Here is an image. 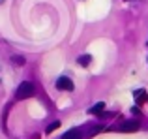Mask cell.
<instances>
[{
  "label": "cell",
  "instance_id": "6da1fadb",
  "mask_svg": "<svg viewBox=\"0 0 148 139\" xmlns=\"http://www.w3.org/2000/svg\"><path fill=\"white\" fill-rule=\"evenodd\" d=\"M34 92H36L34 85L30 83V81H25V83H21L19 88H17V98L19 100H26V98H30V96H34Z\"/></svg>",
  "mask_w": 148,
  "mask_h": 139
},
{
  "label": "cell",
  "instance_id": "7a4b0ae2",
  "mask_svg": "<svg viewBox=\"0 0 148 139\" xmlns=\"http://www.w3.org/2000/svg\"><path fill=\"white\" fill-rule=\"evenodd\" d=\"M56 88L58 90H73V83L69 77H58L56 79Z\"/></svg>",
  "mask_w": 148,
  "mask_h": 139
},
{
  "label": "cell",
  "instance_id": "3957f363",
  "mask_svg": "<svg viewBox=\"0 0 148 139\" xmlns=\"http://www.w3.org/2000/svg\"><path fill=\"white\" fill-rule=\"evenodd\" d=\"M139 130V122L137 120H126L122 126H120V132H137Z\"/></svg>",
  "mask_w": 148,
  "mask_h": 139
},
{
  "label": "cell",
  "instance_id": "277c9868",
  "mask_svg": "<svg viewBox=\"0 0 148 139\" xmlns=\"http://www.w3.org/2000/svg\"><path fill=\"white\" fill-rule=\"evenodd\" d=\"M62 139H81V132L77 128H73V130H68V132L62 136Z\"/></svg>",
  "mask_w": 148,
  "mask_h": 139
},
{
  "label": "cell",
  "instance_id": "5b68a950",
  "mask_svg": "<svg viewBox=\"0 0 148 139\" xmlns=\"http://www.w3.org/2000/svg\"><path fill=\"white\" fill-rule=\"evenodd\" d=\"M103 109H105V103L103 102H98L94 107L90 109V113H94V115H99V113H103Z\"/></svg>",
  "mask_w": 148,
  "mask_h": 139
},
{
  "label": "cell",
  "instance_id": "8992f818",
  "mask_svg": "<svg viewBox=\"0 0 148 139\" xmlns=\"http://www.w3.org/2000/svg\"><path fill=\"white\" fill-rule=\"evenodd\" d=\"M90 55H83V56H79V58H77V62L81 64V66H88V64H90Z\"/></svg>",
  "mask_w": 148,
  "mask_h": 139
},
{
  "label": "cell",
  "instance_id": "52a82bcc",
  "mask_svg": "<svg viewBox=\"0 0 148 139\" xmlns=\"http://www.w3.org/2000/svg\"><path fill=\"white\" fill-rule=\"evenodd\" d=\"M58 126H60V122H58V120H56V122H53V124H49V126H47V133H51V132H54V130H56Z\"/></svg>",
  "mask_w": 148,
  "mask_h": 139
},
{
  "label": "cell",
  "instance_id": "ba28073f",
  "mask_svg": "<svg viewBox=\"0 0 148 139\" xmlns=\"http://www.w3.org/2000/svg\"><path fill=\"white\" fill-rule=\"evenodd\" d=\"M143 94H145L143 90H137V96H135V98H137V102H139V103H141L143 100H145V98H143Z\"/></svg>",
  "mask_w": 148,
  "mask_h": 139
},
{
  "label": "cell",
  "instance_id": "9c48e42d",
  "mask_svg": "<svg viewBox=\"0 0 148 139\" xmlns=\"http://www.w3.org/2000/svg\"><path fill=\"white\" fill-rule=\"evenodd\" d=\"M13 62H15V64H23V62H25V60H23L21 56H13Z\"/></svg>",
  "mask_w": 148,
  "mask_h": 139
}]
</instances>
